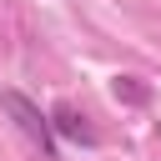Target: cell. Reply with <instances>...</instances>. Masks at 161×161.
Returning <instances> with one entry per match:
<instances>
[{"instance_id": "cell-2", "label": "cell", "mask_w": 161, "mask_h": 161, "mask_svg": "<svg viewBox=\"0 0 161 161\" xmlns=\"http://www.w3.org/2000/svg\"><path fill=\"white\" fill-rule=\"evenodd\" d=\"M50 121H55V136H65V141H75V146H96V126H91L75 106L60 101V106L50 111Z\"/></svg>"}, {"instance_id": "cell-1", "label": "cell", "mask_w": 161, "mask_h": 161, "mask_svg": "<svg viewBox=\"0 0 161 161\" xmlns=\"http://www.w3.org/2000/svg\"><path fill=\"white\" fill-rule=\"evenodd\" d=\"M0 106L15 116V126H20L25 141L40 151V161H55V121H50L30 96H20V91H0Z\"/></svg>"}, {"instance_id": "cell-3", "label": "cell", "mask_w": 161, "mask_h": 161, "mask_svg": "<svg viewBox=\"0 0 161 161\" xmlns=\"http://www.w3.org/2000/svg\"><path fill=\"white\" fill-rule=\"evenodd\" d=\"M116 101H146V86H136V75H116Z\"/></svg>"}]
</instances>
